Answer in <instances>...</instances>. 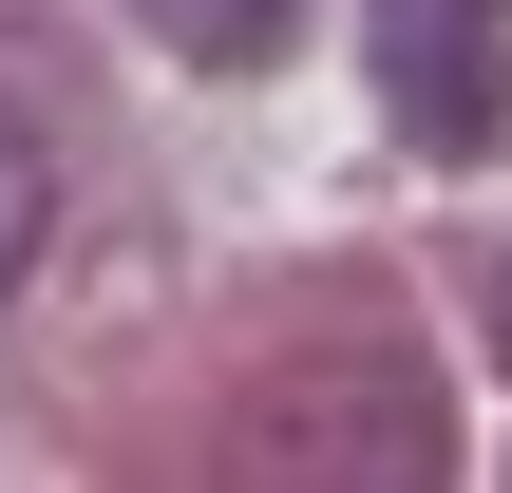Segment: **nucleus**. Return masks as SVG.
Segmentation results:
<instances>
[{
	"label": "nucleus",
	"mask_w": 512,
	"mask_h": 493,
	"mask_svg": "<svg viewBox=\"0 0 512 493\" xmlns=\"http://www.w3.org/2000/svg\"><path fill=\"white\" fill-rule=\"evenodd\" d=\"M380 114L418 152H494L512 133V0H380Z\"/></svg>",
	"instance_id": "f257e3e1"
},
{
	"label": "nucleus",
	"mask_w": 512,
	"mask_h": 493,
	"mask_svg": "<svg viewBox=\"0 0 512 493\" xmlns=\"http://www.w3.org/2000/svg\"><path fill=\"white\" fill-rule=\"evenodd\" d=\"M38 228H57V152H38V114L0 95V304H19V266H38Z\"/></svg>",
	"instance_id": "f03ea898"
},
{
	"label": "nucleus",
	"mask_w": 512,
	"mask_h": 493,
	"mask_svg": "<svg viewBox=\"0 0 512 493\" xmlns=\"http://www.w3.org/2000/svg\"><path fill=\"white\" fill-rule=\"evenodd\" d=\"M152 19H171L190 57H266V38H285V0H152Z\"/></svg>",
	"instance_id": "7ed1b4c3"
}]
</instances>
